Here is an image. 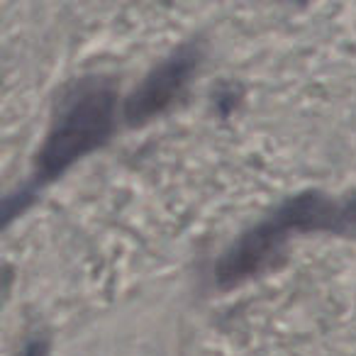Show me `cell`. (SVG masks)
Masks as SVG:
<instances>
[{
    "label": "cell",
    "mask_w": 356,
    "mask_h": 356,
    "mask_svg": "<svg viewBox=\"0 0 356 356\" xmlns=\"http://www.w3.org/2000/svg\"><path fill=\"white\" fill-rule=\"evenodd\" d=\"M339 225V205L322 193H302L283 203L266 222L249 229L232 249H227L215 268L220 286H234L264 271L283 252L293 232H317Z\"/></svg>",
    "instance_id": "cell-1"
},
{
    "label": "cell",
    "mask_w": 356,
    "mask_h": 356,
    "mask_svg": "<svg viewBox=\"0 0 356 356\" xmlns=\"http://www.w3.org/2000/svg\"><path fill=\"white\" fill-rule=\"evenodd\" d=\"M115 129V93L110 88L83 90L61 113L37 159V178L49 181L98 149Z\"/></svg>",
    "instance_id": "cell-2"
},
{
    "label": "cell",
    "mask_w": 356,
    "mask_h": 356,
    "mask_svg": "<svg viewBox=\"0 0 356 356\" xmlns=\"http://www.w3.org/2000/svg\"><path fill=\"white\" fill-rule=\"evenodd\" d=\"M198 59L200 54L195 47H184L173 56H168L161 66H156L147 76V81L129 95L127 105H124L127 122L142 124L154 115L163 113L178 95L184 93L193 71L198 69Z\"/></svg>",
    "instance_id": "cell-3"
},
{
    "label": "cell",
    "mask_w": 356,
    "mask_h": 356,
    "mask_svg": "<svg viewBox=\"0 0 356 356\" xmlns=\"http://www.w3.org/2000/svg\"><path fill=\"white\" fill-rule=\"evenodd\" d=\"M337 232L356 237V195L349 203L339 205V225H337Z\"/></svg>",
    "instance_id": "cell-4"
}]
</instances>
